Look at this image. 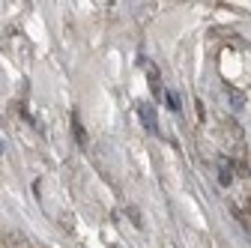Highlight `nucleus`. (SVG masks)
I'll return each instance as SVG.
<instances>
[{"instance_id": "obj_7", "label": "nucleus", "mask_w": 251, "mask_h": 248, "mask_svg": "<svg viewBox=\"0 0 251 248\" xmlns=\"http://www.w3.org/2000/svg\"><path fill=\"white\" fill-rule=\"evenodd\" d=\"M0 152H3V147H0Z\"/></svg>"}, {"instance_id": "obj_2", "label": "nucleus", "mask_w": 251, "mask_h": 248, "mask_svg": "<svg viewBox=\"0 0 251 248\" xmlns=\"http://www.w3.org/2000/svg\"><path fill=\"white\" fill-rule=\"evenodd\" d=\"M218 182H222V185H230L233 182V162L227 156L218 159Z\"/></svg>"}, {"instance_id": "obj_1", "label": "nucleus", "mask_w": 251, "mask_h": 248, "mask_svg": "<svg viewBox=\"0 0 251 248\" xmlns=\"http://www.w3.org/2000/svg\"><path fill=\"white\" fill-rule=\"evenodd\" d=\"M138 117H141L144 129H147L150 135L159 132V120H155V111H152V105H150V102H138Z\"/></svg>"}, {"instance_id": "obj_6", "label": "nucleus", "mask_w": 251, "mask_h": 248, "mask_svg": "<svg viewBox=\"0 0 251 248\" xmlns=\"http://www.w3.org/2000/svg\"><path fill=\"white\" fill-rule=\"evenodd\" d=\"M165 99H168V108H171L174 114H179V108H182V105H179V96H176L174 90H165Z\"/></svg>"}, {"instance_id": "obj_3", "label": "nucleus", "mask_w": 251, "mask_h": 248, "mask_svg": "<svg viewBox=\"0 0 251 248\" xmlns=\"http://www.w3.org/2000/svg\"><path fill=\"white\" fill-rule=\"evenodd\" d=\"M227 99H230V108H233L236 114L245 108V96H242V93H239L236 87H230V84H227Z\"/></svg>"}, {"instance_id": "obj_8", "label": "nucleus", "mask_w": 251, "mask_h": 248, "mask_svg": "<svg viewBox=\"0 0 251 248\" xmlns=\"http://www.w3.org/2000/svg\"><path fill=\"white\" fill-rule=\"evenodd\" d=\"M248 203H251V198H248Z\"/></svg>"}, {"instance_id": "obj_5", "label": "nucleus", "mask_w": 251, "mask_h": 248, "mask_svg": "<svg viewBox=\"0 0 251 248\" xmlns=\"http://www.w3.org/2000/svg\"><path fill=\"white\" fill-rule=\"evenodd\" d=\"M72 132H75V141H78V147H87V135H84V129H81V120H78V114H72Z\"/></svg>"}, {"instance_id": "obj_4", "label": "nucleus", "mask_w": 251, "mask_h": 248, "mask_svg": "<svg viewBox=\"0 0 251 248\" xmlns=\"http://www.w3.org/2000/svg\"><path fill=\"white\" fill-rule=\"evenodd\" d=\"M147 81H150V90L155 93V96H162V78H159V72H155V66H150V63H147Z\"/></svg>"}]
</instances>
